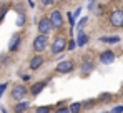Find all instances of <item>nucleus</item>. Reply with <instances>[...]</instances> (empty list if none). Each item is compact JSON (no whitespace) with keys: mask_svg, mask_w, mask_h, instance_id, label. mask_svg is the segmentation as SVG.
<instances>
[{"mask_svg":"<svg viewBox=\"0 0 123 113\" xmlns=\"http://www.w3.org/2000/svg\"><path fill=\"white\" fill-rule=\"evenodd\" d=\"M67 35H63V33H60V35H57L55 37V40L52 42V47H50V52L53 53V55H60V53H63V52H67L65 48H67Z\"/></svg>","mask_w":123,"mask_h":113,"instance_id":"f257e3e1","label":"nucleus"},{"mask_svg":"<svg viewBox=\"0 0 123 113\" xmlns=\"http://www.w3.org/2000/svg\"><path fill=\"white\" fill-rule=\"evenodd\" d=\"M47 47H48V35H45V33H38L32 42V50L35 53H43L47 50Z\"/></svg>","mask_w":123,"mask_h":113,"instance_id":"f03ea898","label":"nucleus"},{"mask_svg":"<svg viewBox=\"0 0 123 113\" xmlns=\"http://www.w3.org/2000/svg\"><path fill=\"white\" fill-rule=\"evenodd\" d=\"M73 70H75V62L73 60H62L60 63H57V67H55V73H58V75L72 73Z\"/></svg>","mask_w":123,"mask_h":113,"instance_id":"7ed1b4c3","label":"nucleus"},{"mask_svg":"<svg viewBox=\"0 0 123 113\" xmlns=\"http://www.w3.org/2000/svg\"><path fill=\"white\" fill-rule=\"evenodd\" d=\"M108 20H110V25H111V27H115V28H122V27H123V10L115 8V10L110 13Z\"/></svg>","mask_w":123,"mask_h":113,"instance_id":"20e7f679","label":"nucleus"},{"mask_svg":"<svg viewBox=\"0 0 123 113\" xmlns=\"http://www.w3.org/2000/svg\"><path fill=\"white\" fill-rule=\"evenodd\" d=\"M48 20H50V23H52V27L55 28V30H60L62 27H63V17H62V12L60 10H52V13L48 15Z\"/></svg>","mask_w":123,"mask_h":113,"instance_id":"39448f33","label":"nucleus"},{"mask_svg":"<svg viewBox=\"0 0 123 113\" xmlns=\"http://www.w3.org/2000/svg\"><path fill=\"white\" fill-rule=\"evenodd\" d=\"M28 93V88L23 85V83H17V85H13V88H12V98L13 100H23L25 96Z\"/></svg>","mask_w":123,"mask_h":113,"instance_id":"423d86ee","label":"nucleus"},{"mask_svg":"<svg viewBox=\"0 0 123 113\" xmlns=\"http://www.w3.org/2000/svg\"><path fill=\"white\" fill-rule=\"evenodd\" d=\"M43 63H45V58H43V55H42V53H35V55L28 60V68H30L32 72H35V70L42 68V65H43Z\"/></svg>","mask_w":123,"mask_h":113,"instance_id":"0eeeda50","label":"nucleus"},{"mask_svg":"<svg viewBox=\"0 0 123 113\" xmlns=\"http://www.w3.org/2000/svg\"><path fill=\"white\" fill-rule=\"evenodd\" d=\"M37 27H38V33H45V35H48V33L53 30V27H52L48 17H42V19L38 20V23H37Z\"/></svg>","mask_w":123,"mask_h":113,"instance_id":"6e6552de","label":"nucleus"},{"mask_svg":"<svg viewBox=\"0 0 123 113\" xmlns=\"http://www.w3.org/2000/svg\"><path fill=\"white\" fill-rule=\"evenodd\" d=\"M22 45V33H13L10 42H8V52L10 53H15Z\"/></svg>","mask_w":123,"mask_h":113,"instance_id":"1a4fd4ad","label":"nucleus"},{"mask_svg":"<svg viewBox=\"0 0 123 113\" xmlns=\"http://www.w3.org/2000/svg\"><path fill=\"white\" fill-rule=\"evenodd\" d=\"M98 60H100L102 65H110V63L115 62V53L111 50H103L102 53L98 55Z\"/></svg>","mask_w":123,"mask_h":113,"instance_id":"9d476101","label":"nucleus"},{"mask_svg":"<svg viewBox=\"0 0 123 113\" xmlns=\"http://www.w3.org/2000/svg\"><path fill=\"white\" fill-rule=\"evenodd\" d=\"M50 82V78L48 80H45V82H37V83H33L30 88H28V92L32 96H38L42 93V90H45V87H47V83Z\"/></svg>","mask_w":123,"mask_h":113,"instance_id":"9b49d317","label":"nucleus"},{"mask_svg":"<svg viewBox=\"0 0 123 113\" xmlns=\"http://www.w3.org/2000/svg\"><path fill=\"white\" fill-rule=\"evenodd\" d=\"M95 70V63L90 60V58H83V62H82V67H80V72H82V75L83 76H86V75H90L92 72Z\"/></svg>","mask_w":123,"mask_h":113,"instance_id":"f8f14e48","label":"nucleus"},{"mask_svg":"<svg viewBox=\"0 0 123 113\" xmlns=\"http://www.w3.org/2000/svg\"><path fill=\"white\" fill-rule=\"evenodd\" d=\"M28 110H30V101H27V100H18V103L13 107V112H17V113L28 112Z\"/></svg>","mask_w":123,"mask_h":113,"instance_id":"ddd939ff","label":"nucleus"},{"mask_svg":"<svg viewBox=\"0 0 123 113\" xmlns=\"http://www.w3.org/2000/svg\"><path fill=\"white\" fill-rule=\"evenodd\" d=\"M77 47H85L86 43H88V35L83 32V28L82 30H78V35H77Z\"/></svg>","mask_w":123,"mask_h":113,"instance_id":"4468645a","label":"nucleus"},{"mask_svg":"<svg viewBox=\"0 0 123 113\" xmlns=\"http://www.w3.org/2000/svg\"><path fill=\"white\" fill-rule=\"evenodd\" d=\"M98 40H100L102 43H118L122 38L118 37V35H110V37H106V35H105V37H100Z\"/></svg>","mask_w":123,"mask_h":113,"instance_id":"2eb2a0df","label":"nucleus"},{"mask_svg":"<svg viewBox=\"0 0 123 113\" xmlns=\"http://www.w3.org/2000/svg\"><path fill=\"white\" fill-rule=\"evenodd\" d=\"M82 110H83L82 101H73V103L68 107V112H72V113H78V112H82Z\"/></svg>","mask_w":123,"mask_h":113,"instance_id":"dca6fc26","label":"nucleus"},{"mask_svg":"<svg viewBox=\"0 0 123 113\" xmlns=\"http://www.w3.org/2000/svg\"><path fill=\"white\" fill-rule=\"evenodd\" d=\"M25 22H27V15H25V12H22V13H18V19H17V27H23L25 25Z\"/></svg>","mask_w":123,"mask_h":113,"instance_id":"f3484780","label":"nucleus"},{"mask_svg":"<svg viewBox=\"0 0 123 113\" xmlns=\"http://www.w3.org/2000/svg\"><path fill=\"white\" fill-rule=\"evenodd\" d=\"M75 48H77V42H75L73 38H68V40H67V48H65V50H68V52H73Z\"/></svg>","mask_w":123,"mask_h":113,"instance_id":"a211bd4d","label":"nucleus"},{"mask_svg":"<svg viewBox=\"0 0 123 113\" xmlns=\"http://www.w3.org/2000/svg\"><path fill=\"white\" fill-rule=\"evenodd\" d=\"M86 22H88V17H82V19L78 20V23H75L77 25V30H82L83 27L86 25Z\"/></svg>","mask_w":123,"mask_h":113,"instance_id":"6ab92c4d","label":"nucleus"},{"mask_svg":"<svg viewBox=\"0 0 123 113\" xmlns=\"http://www.w3.org/2000/svg\"><path fill=\"white\" fill-rule=\"evenodd\" d=\"M50 110H52V107H37L35 108L37 113H47V112H50Z\"/></svg>","mask_w":123,"mask_h":113,"instance_id":"aec40b11","label":"nucleus"},{"mask_svg":"<svg viewBox=\"0 0 123 113\" xmlns=\"http://www.w3.org/2000/svg\"><path fill=\"white\" fill-rule=\"evenodd\" d=\"M110 98H111V95H110V93H102L98 100H102V101H106V100H110Z\"/></svg>","mask_w":123,"mask_h":113,"instance_id":"412c9836","label":"nucleus"},{"mask_svg":"<svg viewBox=\"0 0 123 113\" xmlns=\"http://www.w3.org/2000/svg\"><path fill=\"white\" fill-rule=\"evenodd\" d=\"M80 13H82V7H78V8H77V10H75V12H73L72 15H73V19L77 20L78 17H80Z\"/></svg>","mask_w":123,"mask_h":113,"instance_id":"4be33fe9","label":"nucleus"},{"mask_svg":"<svg viewBox=\"0 0 123 113\" xmlns=\"http://www.w3.org/2000/svg\"><path fill=\"white\" fill-rule=\"evenodd\" d=\"M7 88H8V83H2V85H0V96L5 93V90H7Z\"/></svg>","mask_w":123,"mask_h":113,"instance_id":"5701e85b","label":"nucleus"},{"mask_svg":"<svg viewBox=\"0 0 123 113\" xmlns=\"http://www.w3.org/2000/svg\"><path fill=\"white\" fill-rule=\"evenodd\" d=\"M40 3L43 7H48V5H52V3H55V0H40Z\"/></svg>","mask_w":123,"mask_h":113,"instance_id":"b1692460","label":"nucleus"},{"mask_svg":"<svg viewBox=\"0 0 123 113\" xmlns=\"http://www.w3.org/2000/svg\"><path fill=\"white\" fill-rule=\"evenodd\" d=\"M20 76H22L23 82H30V80H32V75H28V73H23V75H20Z\"/></svg>","mask_w":123,"mask_h":113,"instance_id":"393cba45","label":"nucleus"},{"mask_svg":"<svg viewBox=\"0 0 123 113\" xmlns=\"http://www.w3.org/2000/svg\"><path fill=\"white\" fill-rule=\"evenodd\" d=\"M57 112H68V107H57Z\"/></svg>","mask_w":123,"mask_h":113,"instance_id":"a878e982","label":"nucleus"},{"mask_svg":"<svg viewBox=\"0 0 123 113\" xmlns=\"http://www.w3.org/2000/svg\"><path fill=\"white\" fill-rule=\"evenodd\" d=\"M111 112H113V113H118V112H123V105H122V107H115V108H113V110H111Z\"/></svg>","mask_w":123,"mask_h":113,"instance_id":"bb28decb","label":"nucleus"},{"mask_svg":"<svg viewBox=\"0 0 123 113\" xmlns=\"http://www.w3.org/2000/svg\"><path fill=\"white\" fill-rule=\"evenodd\" d=\"M27 2H28V5H30V7H32V8H33V7H35V3H33V2H32V0H27Z\"/></svg>","mask_w":123,"mask_h":113,"instance_id":"cd10ccee","label":"nucleus"},{"mask_svg":"<svg viewBox=\"0 0 123 113\" xmlns=\"http://www.w3.org/2000/svg\"><path fill=\"white\" fill-rule=\"evenodd\" d=\"M122 96H123V85H122Z\"/></svg>","mask_w":123,"mask_h":113,"instance_id":"c85d7f7f","label":"nucleus"},{"mask_svg":"<svg viewBox=\"0 0 123 113\" xmlns=\"http://www.w3.org/2000/svg\"><path fill=\"white\" fill-rule=\"evenodd\" d=\"M60 2H67V0H60Z\"/></svg>","mask_w":123,"mask_h":113,"instance_id":"c756f323","label":"nucleus"},{"mask_svg":"<svg viewBox=\"0 0 123 113\" xmlns=\"http://www.w3.org/2000/svg\"><path fill=\"white\" fill-rule=\"evenodd\" d=\"M90 2H95V0H90Z\"/></svg>","mask_w":123,"mask_h":113,"instance_id":"7c9ffc66","label":"nucleus"}]
</instances>
